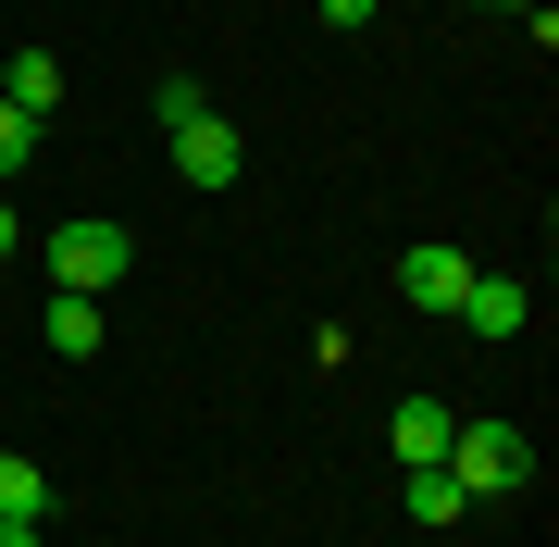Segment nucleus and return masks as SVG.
Segmentation results:
<instances>
[{
    "label": "nucleus",
    "instance_id": "nucleus-12",
    "mask_svg": "<svg viewBox=\"0 0 559 547\" xmlns=\"http://www.w3.org/2000/svg\"><path fill=\"white\" fill-rule=\"evenodd\" d=\"M25 150H38V124H25L13 100H0V175H25Z\"/></svg>",
    "mask_w": 559,
    "mask_h": 547
},
{
    "label": "nucleus",
    "instance_id": "nucleus-6",
    "mask_svg": "<svg viewBox=\"0 0 559 547\" xmlns=\"http://www.w3.org/2000/svg\"><path fill=\"white\" fill-rule=\"evenodd\" d=\"M0 100H13L25 124H50V112H62V62H50V50H13V62H0Z\"/></svg>",
    "mask_w": 559,
    "mask_h": 547
},
{
    "label": "nucleus",
    "instance_id": "nucleus-13",
    "mask_svg": "<svg viewBox=\"0 0 559 547\" xmlns=\"http://www.w3.org/2000/svg\"><path fill=\"white\" fill-rule=\"evenodd\" d=\"M323 25H336V38H348V25H373V0H323Z\"/></svg>",
    "mask_w": 559,
    "mask_h": 547
},
{
    "label": "nucleus",
    "instance_id": "nucleus-5",
    "mask_svg": "<svg viewBox=\"0 0 559 547\" xmlns=\"http://www.w3.org/2000/svg\"><path fill=\"white\" fill-rule=\"evenodd\" d=\"M460 324H473V336H522V324H535L522 274H473V286H460Z\"/></svg>",
    "mask_w": 559,
    "mask_h": 547
},
{
    "label": "nucleus",
    "instance_id": "nucleus-15",
    "mask_svg": "<svg viewBox=\"0 0 559 547\" xmlns=\"http://www.w3.org/2000/svg\"><path fill=\"white\" fill-rule=\"evenodd\" d=\"M0 547H38V523H0Z\"/></svg>",
    "mask_w": 559,
    "mask_h": 547
},
{
    "label": "nucleus",
    "instance_id": "nucleus-11",
    "mask_svg": "<svg viewBox=\"0 0 559 547\" xmlns=\"http://www.w3.org/2000/svg\"><path fill=\"white\" fill-rule=\"evenodd\" d=\"M150 112H162V124H187V112H212V87H200V75H162V87H150Z\"/></svg>",
    "mask_w": 559,
    "mask_h": 547
},
{
    "label": "nucleus",
    "instance_id": "nucleus-10",
    "mask_svg": "<svg viewBox=\"0 0 559 547\" xmlns=\"http://www.w3.org/2000/svg\"><path fill=\"white\" fill-rule=\"evenodd\" d=\"M50 348L62 361H100V299H50Z\"/></svg>",
    "mask_w": 559,
    "mask_h": 547
},
{
    "label": "nucleus",
    "instance_id": "nucleus-16",
    "mask_svg": "<svg viewBox=\"0 0 559 547\" xmlns=\"http://www.w3.org/2000/svg\"><path fill=\"white\" fill-rule=\"evenodd\" d=\"M498 13H547V0H498Z\"/></svg>",
    "mask_w": 559,
    "mask_h": 547
},
{
    "label": "nucleus",
    "instance_id": "nucleus-14",
    "mask_svg": "<svg viewBox=\"0 0 559 547\" xmlns=\"http://www.w3.org/2000/svg\"><path fill=\"white\" fill-rule=\"evenodd\" d=\"M13 249H25V224H13V200H0V262H13Z\"/></svg>",
    "mask_w": 559,
    "mask_h": 547
},
{
    "label": "nucleus",
    "instance_id": "nucleus-7",
    "mask_svg": "<svg viewBox=\"0 0 559 547\" xmlns=\"http://www.w3.org/2000/svg\"><path fill=\"white\" fill-rule=\"evenodd\" d=\"M448 436H460V424H448L436 399H399V411H385V448H399L411 473H423V461H448Z\"/></svg>",
    "mask_w": 559,
    "mask_h": 547
},
{
    "label": "nucleus",
    "instance_id": "nucleus-8",
    "mask_svg": "<svg viewBox=\"0 0 559 547\" xmlns=\"http://www.w3.org/2000/svg\"><path fill=\"white\" fill-rule=\"evenodd\" d=\"M399 510H411L423 535H448V523H460V510H473V498H460V473H448V461H423L411 486H399Z\"/></svg>",
    "mask_w": 559,
    "mask_h": 547
},
{
    "label": "nucleus",
    "instance_id": "nucleus-4",
    "mask_svg": "<svg viewBox=\"0 0 559 547\" xmlns=\"http://www.w3.org/2000/svg\"><path fill=\"white\" fill-rule=\"evenodd\" d=\"M460 286H473V262H460V249H436V237L399 262V299H411V311H460Z\"/></svg>",
    "mask_w": 559,
    "mask_h": 547
},
{
    "label": "nucleus",
    "instance_id": "nucleus-9",
    "mask_svg": "<svg viewBox=\"0 0 559 547\" xmlns=\"http://www.w3.org/2000/svg\"><path fill=\"white\" fill-rule=\"evenodd\" d=\"M50 510V473L38 461H13V448H0V523H38Z\"/></svg>",
    "mask_w": 559,
    "mask_h": 547
},
{
    "label": "nucleus",
    "instance_id": "nucleus-1",
    "mask_svg": "<svg viewBox=\"0 0 559 547\" xmlns=\"http://www.w3.org/2000/svg\"><path fill=\"white\" fill-rule=\"evenodd\" d=\"M38 274L62 286V299H100L112 274H138V237H124L112 212H75V224H50V237H38Z\"/></svg>",
    "mask_w": 559,
    "mask_h": 547
},
{
    "label": "nucleus",
    "instance_id": "nucleus-3",
    "mask_svg": "<svg viewBox=\"0 0 559 547\" xmlns=\"http://www.w3.org/2000/svg\"><path fill=\"white\" fill-rule=\"evenodd\" d=\"M162 138H175L187 187H237V112H187V124H162Z\"/></svg>",
    "mask_w": 559,
    "mask_h": 547
},
{
    "label": "nucleus",
    "instance_id": "nucleus-2",
    "mask_svg": "<svg viewBox=\"0 0 559 547\" xmlns=\"http://www.w3.org/2000/svg\"><path fill=\"white\" fill-rule=\"evenodd\" d=\"M448 473H460V498H510V486H535V448H522V424H460Z\"/></svg>",
    "mask_w": 559,
    "mask_h": 547
}]
</instances>
